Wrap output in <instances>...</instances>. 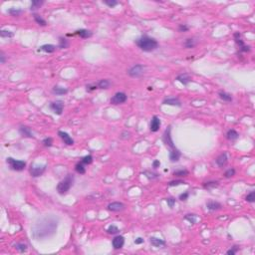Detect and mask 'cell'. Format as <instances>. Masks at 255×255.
Returning a JSON list of instances; mask_svg holds the SVG:
<instances>
[{"instance_id": "cell-6", "label": "cell", "mask_w": 255, "mask_h": 255, "mask_svg": "<svg viewBox=\"0 0 255 255\" xmlns=\"http://www.w3.org/2000/svg\"><path fill=\"white\" fill-rule=\"evenodd\" d=\"M128 99V96L126 95L125 93H123V92H118V93H116L114 96L112 97L111 99V104L112 105H121V104H124V103L127 101Z\"/></svg>"}, {"instance_id": "cell-37", "label": "cell", "mask_w": 255, "mask_h": 255, "mask_svg": "<svg viewBox=\"0 0 255 255\" xmlns=\"http://www.w3.org/2000/svg\"><path fill=\"white\" fill-rule=\"evenodd\" d=\"M92 162H93V157H92L91 155H86V157L82 158V160H81V162L83 164H92Z\"/></svg>"}, {"instance_id": "cell-43", "label": "cell", "mask_w": 255, "mask_h": 255, "mask_svg": "<svg viewBox=\"0 0 255 255\" xmlns=\"http://www.w3.org/2000/svg\"><path fill=\"white\" fill-rule=\"evenodd\" d=\"M234 174H235V169H229L224 173V176L226 178H232Z\"/></svg>"}, {"instance_id": "cell-51", "label": "cell", "mask_w": 255, "mask_h": 255, "mask_svg": "<svg viewBox=\"0 0 255 255\" xmlns=\"http://www.w3.org/2000/svg\"><path fill=\"white\" fill-rule=\"evenodd\" d=\"M240 51L241 52H249L250 51V46H246L244 44L242 47H240Z\"/></svg>"}, {"instance_id": "cell-49", "label": "cell", "mask_w": 255, "mask_h": 255, "mask_svg": "<svg viewBox=\"0 0 255 255\" xmlns=\"http://www.w3.org/2000/svg\"><path fill=\"white\" fill-rule=\"evenodd\" d=\"M188 196H189V193L187 191V192H185V193H181L178 198H180L181 201H185L188 198Z\"/></svg>"}, {"instance_id": "cell-20", "label": "cell", "mask_w": 255, "mask_h": 255, "mask_svg": "<svg viewBox=\"0 0 255 255\" xmlns=\"http://www.w3.org/2000/svg\"><path fill=\"white\" fill-rule=\"evenodd\" d=\"M164 105H169V106H176V107H180L181 103L180 101L178 100V98H167L164 99V102H162Z\"/></svg>"}, {"instance_id": "cell-40", "label": "cell", "mask_w": 255, "mask_h": 255, "mask_svg": "<svg viewBox=\"0 0 255 255\" xmlns=\"http://www.w3.org/2000/svg\"><path fill=\"white\" fill-rule=\"evenodd\" d=\"M42 144H43V146L46 147V148H50L53 144V139L52 138H46V139L43 140Z\"/></svg>"}, {"instance_id": "cell-38", "label": "cell", "mask_w": 255, "mask_h": 255, "mask_svg": "<svg viewBox=\"0 0 255 255\" xmlns=\"http://www.w3.org/2000/svg\"><path fill=\"white\" fill-rule=\"evenodd\" d=\"M245 199H246L247 202L253 203L255 201V191H251L250 193H248L246 197H245Z\"/></svg>"}, {"instance_id": "cell-23", "label": "cell", "mask_w": 255, "mask_h": 255, "mask_svg": "<svg viewBox=\"0 0 255 255\" xmlns=\"http://www.w3.org/2000/svg\"><path fill=\"white\" fill-rule=\"evenodd\" d=\"M226 138H227V140L232 142V141H235V140H237L238 138H239V134H238L235 130H229L226 134Z\"/></svg>"}, {"instance_id": "cell-34", "label": "cell", "mask_w": 255, "mask_h": 255, "mask_svg": "<svg viewBox=\"0 0 255 255\" xmlns=\"http://www.w3.org/2000/svg\"><path fill=\"white\" fill-rule=\"evenodd\" d=\"M69 47V43L67 41V39L63 38V37H60L59 38V48H62V49H65V48H68Z\"/></svg>"}, {"instance_id": "cell-18", "label": "cell", "mask_w": 255, "mask_h": 255, "mask_svg": "<svg viewBox=\"0 0 255 255\" xmlns=\"http://www.w3.org/2000/svg\"><path fill=\"white\" fill-rule=\"evenodd\" d=\"M206 207H207V209L210 211H216V210L221 209L222 205H221V203L217 202V201L209 200L207 203H206Z\"/></svg>"}, {"instance_id": "cell-28", "label": "cell", "mask_w": 255, "mask_h": 255, "mask_svg": "<svg viewBox=\"0 0 255 255\" xmlns=\"http://www.w3.org/2000/svg\"><path fill=\"white\" fill-rule=\"evenodd\" d=\"M44 4V1H42V0H34V1H32V4H31V7L30 9L32 11L34 10H37V9H39L41 7V6Z\"/></svg>"}, {"instance_id": "cell-32", "label": "cell", "mask_w": 255, "mask_h": 255, "mask_svg": "<svg viewBox=\"0 0 255 255\" xmlns=\"http://www.w3.org/2000/svg\"><path fill=\"white\" fill-rule=\"evenodd\" d=\"M33 16H34V20H35L37 24L41 25V26H46V24H47V23H46V21L43 19L42 17H41V16H39L38 14H34Z\"/></svg>"}, {"instance_id": "cell-25", "label": "cell", "mask_w": 255, "mask_h": 255, "mask_svg": "<svg viewBox=\"0 0 255 255\" xmlns=\"http://www.w3.org/2000/svg\"><path fill=\"white\" fill-rule=\"evenodd\" d=\"M40 50L41 51H44L46 53H53V52H55V50H56V46L52 45V44H45V45L41 46Z\"/></svg>"}, {"instance_id": "cell-44", "label": "cell", "mask_w": 255, "mask_h": 255, "mask_svg": "<svg viewBox=\"0 0 255 255\" xmlns=\"http://www.w3.org/2000/svg\"><path fill=\"white\" fill-rule=\"evenodd\" d=\"M104 3L106 4V5H108L109 7H115L116 5H118V1H115V0H105V1H103Z\"/></svg>"}, {"instance_id": "cell-2", "label": "cell", "mask_w": 255, "mask_h": 255, "mask_svg": "<svg viewBox=\"0 0 255 255\" xmlns=\"http://www.w3.org/2000/svg\"><path fill=\"white\" fill-rule=\"evenodd\" d=\"M135 44L144 52H153L158 48V43L155 38L144 35L135 40Z\"/></svg>"}, {"instance_id": "cell-52", "label": "cell", "mask_w": 255, "mask_h": 255, "mask_svg": "<svg viewBox=\"0 0 255 255\" xmlns=\"http://www.w3.org/2000/svg\"><path fill=\"white\" fill-rule=\"evenodd\" d=\"M5 60H6V59H5V55H4V53L1 51V52H0V63L4 64V63H5Z\"/></svg>"}, {"instance_id": "cell-39", "label": "cell", "mask_w": 255, "mask_h": 255, "mask_svg": "<svg viewBox=\"0 0 255 255\" xmlns=\"http://www.w3.org/2000/svg\"><path fill=\"white\" fill-rule=\"evenodd\" d=\"M15 248L20 252H25L27 250V245L25 243H17L15 245Z\"/></svg>"}, {"instance_id": "cell-8", "label": "cell", "mask_w": 255, "mask_h": 255, "mask_svg": "<svg viewBox=\"0 0 255 255\" xmlns=\"http://www.w3.org/2000/svg\"><path fill=\"white\" fill-rule=\"evenodd\" d=\"M50 109L52 110L53 112L56 115H62L63 113V109H64V104L62 101H55V102H52L50 104Z\"/></svg>"}, {"instance_id": "cell-4", "label": "cell", "mask_w": 255, "mask_h": 255, "mask_svg": "<svg viewBox=\"0 0 255 255\" xmlns=\"http://www.w3.org/2000/svg\"><path fill=\"white\" fill-rule=\"evenodd\" d=\"M7 164H9L11 169L16 171H21L26 167V162L24 160H14L12 158H7Z\"/></svg>"}, {"instance_id": "cell-7", "label": "cell", "mask_w": 255, "mask_h": 255, "mask_svg": "<svg viewBox=\"0 0 255 255\" xmlns=\"http://www.w3.org/2000/svg\"><path fill=\"white\" fill-rule=\"evenodd\" d=\"M171 127H167V129L164 131V137H162V141H164V143L165 144H167V146H169L171 149H173V148H176V147H174L173 141V139H171Z\"/></svg>"}, {"instance_id": "cell-22", "label": "cell", "mask_w": 255, "mask_h": 255, "mask_svg": "<svg viewBox=\"0 0 255 255\" xmlns=\"http://www.w3.org/2000/svg\"><path fill=\"white\" fill-rule=\"evenodd\" d=\"M218 185H219V183H218V181L210 180V181H207V182L203 183V188H204V189H207V190H212L213 188L217 187Z\"/></svg>"}, {"instance_id": "cell-19", "label": "cell", "mask_w": 255, "mask_h": 255, "mask_svg": "<svg viewBox=\"0 0 255 255\" xmlns=\"http://www.w3.org/2000/svg\"><path fill=\"white\" fill-rule=\"evenodd\" d=\"M176 80H178V82H180L182 85L187 86L188 83L191 81V77H190L187 73H182V74H180L178 77H176Z\"/></svg>"}, {"instance_id": "cell-36", "label": "cell", "mask_w": 255, "mask_h": 255, "mask_svg": "<svg viewBox=\"0 0 255 255\" xmlns=\"http://www.w3.org/2000/svg\"><path fill=\"white\" fill-rule=\"evenodd\" d=\"M119 231H120V229H119L116 225H110L107 229V232L109 234H117L119 233Z\"/></svg>"}, {"instance_id": "cell-12", "label": "cell", "mask_w": 255, "mask_h": 255, "mask_svg": "<svg viewBox=\"0 0 255 255\" xmlns=\"http://www.w3.org/2000/svg\"><path fill=\"white\" fill-rule=\"evenodd\" d=\"M58 135L62 139V141L64 142V144H66L67 146H73L74 144V140L66 132H62V131H59L58 132Z\"/></svg>"}, {"instance_id": "cell-30", "label": "cell", "mask_w": 255, "mask_h": 255, "mask_svg": "<svg viewBox=\"0 0 255 255\" xmlns=\"http://www.w3.org/2000/svg\"><path fill=\"white\" fill-rule=\"evenodd\" d=\"M185 47L187 48V49H190V48H193L195 45H196V41L194 40L193 38H187L185 42Z\"/></svg>"}, {"instance_id": "cell-24", "label": "cell", "mask_w": 255, "mask_h": 255, "mask_svg": "<svg viewBox=\"0 0 255 255\" xmlns=\"http://www.w3.org/2000/svg\"><path fill=\"white\" fill-rule=\"evenodd\" d=\"M53 93L56 94L58 96H62V95H65V94L68 93V90L64 87H60V86H55L53 88Z\"/></svg>"}, {"instance_id": "cell-5", "label": "cell", "mask_w": 255, "mask_h": 255, "mask_svg": "<svg viewBox=\"0 0 255 255\" xmlns=\"http://www.w3.org/2000/svg\"><path fill=\"white\" fill-rule=\"evenodd\" d=\"M144 72V66L142 65V64H137V65H134L133 67H131L128 70L129 76H131L132 78L141 77V76H143Z\"/></svg>"}, {"instance_id": "cell-15", "label": "cell", "mask_w": 255, "mask_h": 255, "mask_svg": "<svg viewBox=\"0 0 255 255\" xmlns=\"http://www.w3.org/2000/svg\"><path fill=\"white\" fill-rule=\"evenodd\" d=\"M180 155H181L180 151L176 148L171 149V151H169V160H171V162H178L180 158Z\"/></svg>"}, {"instance_id": "cell-9", "label": "cell", "mask_w": 255, "mask_h": 255, "mask_svg": "<svg viewBox=\"0 0 255 255\" xmlns=\"http://www.w3.org/2000/svg\"><path fill=\"white\" fill-rule=\"evenodd\" d=\"M46 169V165H43V167H34V165H31L30 167V173L33 178H38V176H42V173L45 171Z\"/></svg>"}, {"instance_id": "cell-46", "label": "cell", "mask_w": 255, "mask_h": 255, "mask_svg": "<svg viewBox=\"0 0 255 255\" xmlns=\"http://www.w3.org/2000/svg\"><path fill=\"white\" fill-rule=\"evenodd\" d=\"M167 202L169 207L173 208L174 204H176V198H173V197H169V198H167Z\"/></svg>"}, {"instance_id": "cell-47", "label": "cell", "mask_w": 255, "mask_h": 255, "mask_svg": "<svg viewBox=\"0 0 255 255\" xmlns=\"http://www.w3.org/2000/svg\"><path fill=\"white\" fill-rule=\"evenodd\" d=\"M96 89H98V86H97V85H95V84H89V85H87V86H86L87 92H92V91L96 90Z\"/></svg>"}, {"instance_id": "cell-13", "label": "cell", "mask_w": 255, "mask_h": 255, "mask_svg": "<svg viewBox=\"0 0 255 255\" xmlns=\"http://www.w3.org/2000/svg\"><path fill=\"white\" fill-rule=\"evenodd\" d=\"M125 244V238L122 235H118L113 239V247L115 249H121Z\"/></svg>"}, {"instance_id": "cell-16", "label": "cell", "mask_w": 255, "mask_h": 255, "mask_svg": "<svg viewBox=\"0 0 255 255\" xmlns=\"http://www.w3.org/2000/svg\"><path fill=\"white\" fill-rule=\"evenodd\" d=\"M227 162H228V157H227L226 153H221V155H219L216 158V164L218 167H225V165L227 164Z\"/></svg>"}, {"instance_id": "cell-26", "label": "cell", "mask_w": 255, "mask_h": 255, "mask_svg": "<svg viewBox=\"0 0 255 255\" xmlns=\"http://www.w3.org/2000/svg\"><path fill=\"white\" fill-rule=\"evenodd\" d=\"M218 96H219V98L221 99L222 101H224V102H232L233 100L232 96H231L230 94H227L223 91H220L219 93H218Z\"/></svg>"}, {"instance_id": "cell-10", "label": "cell", "mask_w": 255, "mask_h": 255, "mask_svg": "<svg viewBox=\"0 0 255 255\" xmlns=\"http://www.w3.org/2000/svg\"><path fill=\"white\" fill-rule=\"evenodd\" d=\"M160 125H162V122H160V118H158V116H153V119H151V125H150L151 132H153V133L158 132L160 128Z\"/></svg>"}, {"instance_id": "cell-29", "label": "cell", "mask_w": 255, "mask_h": 255, "mask_svg": "<svg viewBox=\"0 0 255 255\" xmlns=\"http://www.w3.org/2000/svg\"><path fill=\"white\" fill-rule=\"evenodd\" d=\"M188 171L187 169H178V171H173V176L176 178H185V176H188Z\"/></svg>"}, {"instance_id": "cell-53", "label": "cell", "mask_w": 255, "mask_h": 255, "mask_svg": "<svg viewBox=\"0 0 255 255\" xmlns=\"http://www.w3.org/2000/svg\"><path fill=\"white\" fill-rule=\"evenodd\" d=\"M160 160H153V169H158V167H160Z\"/></svg>"}, {"instance_id": "cell-14", "label": "cell", "mask_w": 255, "mask_h": 255, "mask_svg": "<svg viewBox=\"0 0 255 255\" xmlns=\"http://www.w3.org/2000/svg\"><path fill=\"white\" fill-rule=\"evenodd\" d=\"M72 35H78L83 39H87V38L92 37L93 33H92L90 30H87V29H80V30L75 31L74 34H70V36H72Z\"/></svg>"}, {"instance_id": "cell-48", "label": "cell", "mask_w": 255, "mask_h": 255, "mask_svg": "<svg viewBox=\"0 0 255 255\" xmlns=\"http://www.w3.org/2000/svg\"><path fill=\"white\" fill-rule=\"evenodd\" d=\"M189 30V27L187 26L185 24H180V26H178V31L180 32H187Z\"/></svg>"}, {"instance_id": "cell-11", "label": "cell", "mask_w": 255, "mask_h": 255, "mask_svg": "<svg viewBox=\"0 0 255 255\" xmlns=\"http://www.w3.org/2000/svg\"><path fill=\"white\" fill-rule=\"evenodd\" d=\"M108 210L113 211V212H119V211H122L125 208V204L119 202V201H115V202H111L108 205Z\"/></svg>"}, {"instance_id": "cell-45", "label": "cell", "mask_w": 255, "mask_h": 255, "mask_svg": "<svg viewBox=\"0 0 255 255\" xmlns=\"http://www.w3.org/2000/svg\"><path fill=\"white\" fill-rule=\"evenodd\" d=\"M185 220H188V221H189V223H191V224H194L195 221H196L194 214H187V216L185 217Z\"/></svg>"}, {"instance_id": "cell-54", "label": "cell", "mask_w": 255, "mask_h": 255, "mask_svg": "<svg viewBox=\"0 0 255 255\" xmlns=\"http://www.w3.org/2000/svg\"><path fill=\"white\" fill-rule=\"evenodd\" d=\"M144 240L142 237H138L137 239L135 240V244H142V243H144Z\"/></svg>"}, {"instance_id": "cell-42", "label": "cell", "mask_w": 255, "mask_h": 255, "mask_svg": "<svg viewBox=\"0 0 255 255\" xmlns=\"http://www.w3.org/2000/svg\"><path fill=\"white\" fill-rule=\"evenodd\" d=\"M144 176H147V178H149V180H155V178H157L158 176L157 173H151V171H144Z\"/></svg>"}, {"instance_id": "cell-41", "label": "cell", "mask_w": 255, "mask_h": 255, "mask_svg": "<svg viewBox=\"0 0 255 255\" xmlns=\"http://www.w3.org/2000/svg\"><path fill=\"white\" fill-rule=\"evenodd\" d=\"M180 185H185V182L181 180H171L169 182V187H176Z\"/></svg>"}, {"instance_id": "cell-50", "label": "cell", "mask_w": 255, "mask_h": 255, "mask_svg": "<svg viewBox=\"0 0 255 255\" xmlns=\"http://www.w3.org/2000/svg\"><path fill=\"white\" fill-rule=\"evenodd\" d=\"M237 250H238L237 246H233L232 249H229L228 251L226 252V254H228V255H234V254L236 253V252H237Z\"/></svg>"}, {"instance_id": "cell-17", "label": "cell", "mask_w": 255, "mask_h": 255, "mask_svg": "<svg viewBox=\"0 0 255 255\" xmlns=\"http://www.w3.org/2000/svg\"><path fill=\"white\" fill-rule=\"evenodd\" d=\"M19 133L20 135H22V137H25V138H34L33 134H32V131L31 129L29 127H27V126H21V127L19 128Z\"/></svg>"}, {"instance_id": "cell-31", "label": "cell", "mask_w": 255, "mask_h": 255, "mask_svg": "<svg viewBox=\"0 0 255 255\" xmlns=\"http://www.w3.org/2000/svg\"><path fill=\"white\" fill-rule=\"evenodd\" d=\"M75 171L80 174H84L85 173H86V167H85V165L80 162L75 165Z\"/></svg>"}, {"instance_id": "cell-21", "label": "cell", "mask_w": 255, "mask_h": 255, "mask_svg": "<svg viewBox=\"0 0 255 255\" xmlns=\"http://www.w3.org/2000/svg\"><path fill=\"white\" fill-rule=\"evenodd\" d=\"M150 241H151V245L155 247H160V246H164V245H165V241L160 239V238H158V237H151Z\"/></svg>"}, {"instance_id": "cell-3", "label": "cell", "mask_w": 255, "mask_h": 255, "mask_svg": "<svg viewBox=\"0 0 255 255\" xmlns=\"http://www.w3.org/2000/svg\"><path fill=\"white\" fill-rule=\"evenodd\" d=\"M73 182H74V176L73 174H67L66 178L63 180H61L60 182L57 185V191L59 194L64 195L70 190V188L72 187Z\"/></svg>"}, {"instance_id": "cell-35", "label": "cell", "mask_w": 255, "mask_h": 255, "mask_svg": "<svg viewBox=\"0 0 255 255\" xmlns=\"http://www.w3.org/2000/svg\"><path fill=\"white\" fill-rule=\"evenodd\" d=\"M0 35H1V37L3 38H11L14 36V33L9 30H1L0 31Z\"/></svg>"}, {"instance_id": "cell-33", "label": "cell", "mask_w": 255, "mask_h": 255, "mask_svg": "<svg viewBox=\"0 0 255 255\" xmlns=\"http://www.w3.org/2000/svg\"><path fill=\"white\" fill-rule=\"evenodd\" d=\"M22 12H23V11L21 10V9L14 8V7L10 8V9H9V10H8V13H9V14H10L11 16H19Z\"/></svg>"}, {"instance_id": "cell-1", "label": "cell", "mask_w": 255, "mask_h": 255, "mask_svg": "<svg viewBox=\"0 0 255 255\" xmlns=\"http://www.w3.org/2000/svg\"><path fill=\"white\" fill-rule=\"evenodd\" d=\"M58 227V219L54 216L42 217L32 227V236L35 239L41 240L55 234Z\"/></svg>"}, {"instance_id": "cell-27", "label": "cell", "mask_w": 255, "mask_h": 255, "mask_svg": "<svg viewBox=\"0 0 255 255\" xmlns=\"http://www.w3.org/2000/svg\"><path fill=\"white\" fill-rule=\"evenodd\" d=\"M99 89H109V87L111 86V82L107 79H103L97 84Z\"/></svg>"}]
</instances>
